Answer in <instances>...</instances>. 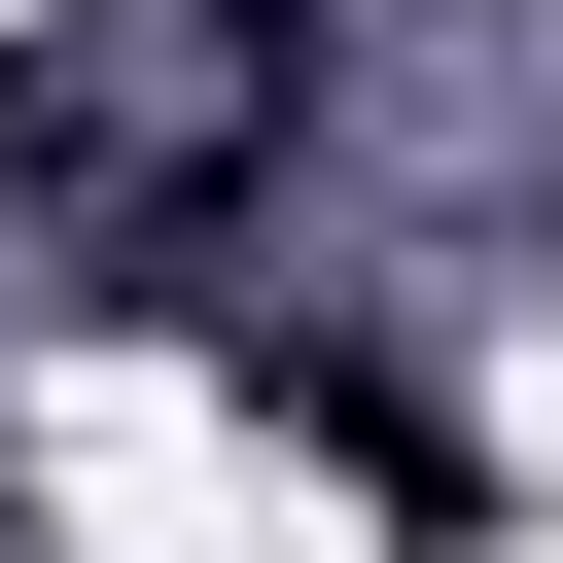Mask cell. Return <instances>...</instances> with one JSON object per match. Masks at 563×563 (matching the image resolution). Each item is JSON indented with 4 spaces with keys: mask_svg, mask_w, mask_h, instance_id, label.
Instances as JSON below:
<instances>
[{
    "mask_svg": "<svg viewBox=\"0 0 563 563\" xmlns=\"http://www.w3.org/2000/svg\"><path fill=\"white\" fill-rule=\"evenodd\" d=\"M246 422H282V457H352L387 528H493V493H457V422H422L387 352H317V317H246Z\"/></svg>",
    "mask_w": 563,
    "mask_h": 563,
    "instance_id": "cell-1",
    "label": "cell"
},
{
    "mask_svg": "<svg viewBox=\"0 0 563 563\" xmlns=\"http://www.w3.org/2000/svg\"><path fill=\"white\" fill-rule=\"evenodd\" d=\"M176 35H211V70L282 106V141H317V70H352V0H176Z\"/></svg>",
    "mask_w": 563,
    "mask_h": 563,
    "instance_id": "cell-2",
    "label": "cell"
}]
</instances>
